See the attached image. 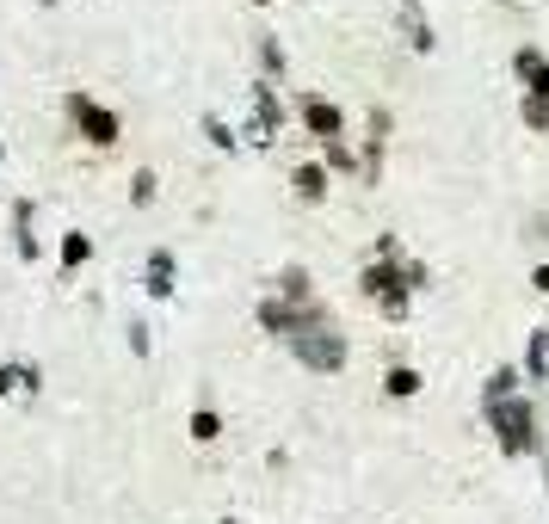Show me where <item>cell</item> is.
<instances>
[{
	"label": "cell",
	"mask_w": 549,
	"mask_h": 524,
	"mask_svg": "<svg viewBox=\"0 0 549 524\" xmlns=\"http://www.w3.org/2000/svg\"><path fill=\"white\" fill-rule=\"evenodd\" d=\"M494 419L506 426V444H513V451H525V444H531V419H525V407H513V401H494Z\"/></svg>",
	"instance_id": "cell-3"
},
{
	"label": "cell",
	"mask_w": 549,
	"mask_h": 524,
	"mask_svg": "<svg viewBox=\"0 0 549 524\" xmlns=\"http://www.w3.org/2000/svg\"><path fill=\"white\" fill-rule=\"evenodd\" d=\"M290 346L303 351L315 370H340V358H345V346H340V340H327L321 327H309V333H290Z\"/></svg>",
	"instance_id": "cell-1"
},
{
	"label": "cell",
	"mask_w": 549,
	"mask_h": 524,
	"mask_svg": "<svg viewBox=\"0 0 549 524\" xmlns=\"http://www.w3.org/2000/svg\"><path fill=\"white\" fill-rule=\"evenodd\" d=\"M525 117H531V124H549V99H525Z\"/></svg>",
	"instance_id": "cell-10"
},
{
	"label": "cell",
	"mask_w": 549,
	"mask_h": 524,
	"mask_svg": "<svg viewBox=\"0 0 549 524\" xmlns=\"http://www.w3.org/2000/svg\"><path fill=\"white\" fill-rule=\"evenodd\" d=\"M0 395H32V370L25 364H6L0 370Z\"/></svg>",
	"instance_id": "cell-5"
},
{
	"label": "cell",
	"mask_w": 549,
	"mask_h": 524,
	"mask_svg": "<svg viewBox=\"0 0 549 524\" xmlns=\"http://www.w3.org/2000/svg\"><path fill=\"white\" fill-rule=\"evenodd\" d=\"M297 192H303V198H321V173L303 167V173H297Z\"/></svg>",
	"instance_id": "cell-7"
},
{
	"label": "cell",
	"mask_w": 549,
	"mask_h": 524,
	"mask_svg": "<svg viewBox=\"0 0 549 524\" xmlns=\"http://www.w3.org/2000/svg\"><path fill=\"white\" fill-rule=\"evenodd\" d=\"M389 388H395V395H413L420 377H413V370H389Z\"/></svg>",
	"instance_id": "cell-8"
},
{
	"label": "cell",
	"mask_w": 549,
	"mask_h": 524,
	"mask_svg": "<svg viewBox=\"0 0 549 524\" xmlns=\"http://www.w3.org/2000/svg\"><path fill=\"white\" fill-rule=\"evenodd\" d=\"M192 438H204V444H210V438H216V414H198V419H192Z\"/></svg>",
	"instance_id": "cell-9"
},
{
	"label": "cell",
	"mask_w": 549,
	"mask_h": 524,
	"mask_svg": "<svg viewBox=\"0 0 549 524\" xmlns=\"http://www.w3.org/2000/svg\"><path fill=\"white\" fill-rule=\"evenodd\" d=\"M167 272H173V266H167V253H155V266H148V290H155V296H167V290H173V284H167Z\"/></svg>",
	"instance_id": "cell-6"
},
{
	"label": "cell",
	"mask_w": 549,
	"mask_h": 524,
	"mask_svg": "<svg viewBox=\"0 0 549 524\" xmlns=\"http://www.w3.org/2000/svg\"><path fill=\"white\" fill-rule=\"evenodd\" d=\"M74 117H80V130L93 142H118V117L111 111H99V105H87V99H74Z\"/></svg>",
	"instance_id": "cell-2"
},
{
	"label": "cell",
	"mask_w": 549,
	"mask_h": 524,
	"mask_svg": "<svg viewBox=\"0 0 549 524\" xmlns=\"http://www.w3.org/2000/svg\"><path fill=\"white\" fill-rule=\"evenodd\" d=\"M303 117H309V130H321V136H340V111H334V105L309 99L303 105Z\"/></svg>",
	"instance_id": "cell-4"
},
{
	"label": "cell",
	"mask_w": 549,
	"mask_h": 524,
	"mask_svg": "<svg viewBox=\"0 0 549 524\" xmlns=\"http://www.w3.org/2000/svg\"><path fill=\"white\" fill-rule=\"evenodd\" d=\"M62 259H69V266H80V259H87V241H80V235H69V247H62Z\"/></svg>",
	"instance_id": "cell-11"
}]
</instances>
